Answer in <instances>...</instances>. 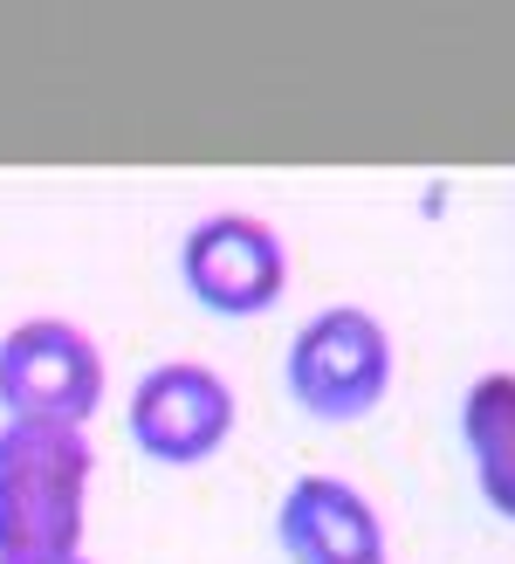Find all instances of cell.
I'll list each match as a JSON object with an SVG mask.
<instances>
[{"label": "cell", "mask_w": 515, "mask_h": 564, "mask_svg": "<svg viewBox=\"0 0 515 564\" xmlns=\"http://www.w3.org/2000/svg\"><path fill=\"white\" fill-rule=\"evenodd\" d=\"M275 538L289 564H385L379 510L337 475H296L275 510Z\"/></svg>", "instance_id": "cell-6"}, {"label": "cell", "mask_w": 515, "mask_h": 564, "mask_svg": "<svg viewBox=\"0 0 515 564\" xmlns=\"http://www.w3.org/2000/svg\"><path fill=\"white\" fill-rule=\"evenodd\" d=\"M461 441L474 462L481 502L515 523V372H489L461 400Z\"/></svg>", "instance_id": "cell-7"}, {"label": "cell", "mask_w": 515, "mask_h": 564, "mask_svg": "<svg viewBox=\"0 0 515 564\" xmlns=\"http://www.w3.org/2000/svg\"><path fill=\"white\" fill-rule=\"evenodd\" d=\"M179 282L207 317H262L289 290V248L262 214H207L179 241Z\"/></svg>", "instance_id": "cell-4"}, {"label": "cell", "mask_w": 515, "mask_h": 564, "mask_svg": "<svg viewBox=\"0 0 515 564\" xmlns=\"http://www.w3.org/2000/svg\"><path fill=\"white\" fill-rule=\"evenodd\" d=\"M0 564H90V557L76 551V557H0Z\"/></svg>", "instance_id": "cell-8"}, {"label": "cell", "mask_w": 515, "mask_h": 564, "mask_svg": "<svg viewBox=\"0 0 515 564\" xmlns=\"http://www.w3.org/2000/svg\"><path fill=\"white\" fill-rule=\"evenodd\" d=\"M392 392V330L358 303L317 310L296 345H289V400L324 420V427H351L371 420Z\"/></svg>", "instance_id": "cell-2"}, {"label": "cell", "mask_w": 515, "mask_h": 564, "mask_svg": "<svg viewBox=\"0 0 515 564\" xmlns=\"http://www.w3.org/2000/svg\"><path fill=\"white\" fill-rule=\"evenodd\" d=\"M103 406V351L90 330L63 317H28L0 337V413L14 427H69L97 420Z\"/></svg>", "instance_id": "cell-3"}, {"label": "cell", "mask_w": 515, "mask_h": 564, "mask_svg": "<svg viewBox=\"0 0 515 564\" xmlns=\"http://www.w3.org/2000/svg\"><path fill=\"white\" fill-rule=\"evenodd\" d=\"M90 510V441L69 427H0V557H76Z\"/></svg>", "instance_id": "cell-1"}, {"label": "cell", "mask_w": 515, "mask_h": 564, "mask_svg": "<svg viewBox=\"0 0 515 564\" xmlns=\"http://www.w3.org/2000/svg\"><path fill=\"white\" fill-rule=\"evenodd\" d=\"M234 434V386L213 365L172 358L131 386V441L158 468H199Z\"/></svg>", "instance_id": "cell-5"}]
</instances>
